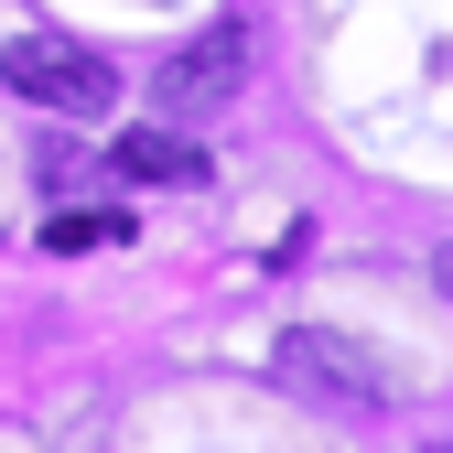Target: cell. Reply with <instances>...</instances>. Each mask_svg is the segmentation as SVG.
Masks as SVG:
<instances>
[{"label": "cell", "mask_w": 453, "mask_h": 453, "mask_svg": "<svg viewBox=\"0 0 453 453\" xmlns=\"http://www.w3.org/2000/svg\"><path fill=\"white\" fill-rule=\"evenodd\" d=\"M0 87L33 97V108H54V119H97V108H119V76H108L87 43H65V33H22V43H0Z\"/></svg>", "instance_id": "2"}, {"label": "cell", "mask_w": 453, "mask_h": 453, "mask_svg": "<svg viewBox=\"0 0 453 453\" xmlns=\"http://www.w3.org/2000/svg\"><path fill=\"white\" fill-rule=\"evenodd\" d=\"M432 280H442V292H453V249H442V259H432Z\"/></svg>", "instance_id": "6"}, {"label": "cell", "mask_w": 453, "mask_h": 453, "mask_svg": "<svg viewBox=\"0 0 453 453\" xmlns=\"http://www.w3.org/2000/svg\"><path fill=\"white\" fill-rule=\"evenodd\" d=\"M108 173H119V184H205V141H184V119L119 130V141H108Z\"/></svg>", "instance_id": "4"}, {"label": "cell", "mask_w": 453, "mask_h": 453, "mask_svg": "<svg viewBox=\"0 0 453 453\" xmlns=\"http://www.w3.org/2000/svg\"><path fill=\"white\" fill-rule=\"evenodd\" d=\"M238 87H249V33H238V22H216V33L173 43V54L151 65V108H162V119H216Z\"/></svg>", "instance_id": "3"}, {"label": "cell", "mask_w": 453, "mask_h": 453, "mask_svg": "<svg viewBox=\"0 0 453 453\" xmlns=\"http://www.w3.org/2000/svg\"><path fill=\"white\" fill-rule=\"evenodd\" d=\"M119 238H130V216H119V205H76V216H54V226H43V249H119Z\"/></svg>", "instance_id": "5"}, {"label": "cell", "mask_w": 453, "mask_h": 453, "mask_svg": "<svg viewBox=\"0 0 453 453\" xmlns=\"http://www.w3.org/2000/svg\"><path fill=\"white\" fill-rule=\"evenodd\" d=\"M270 367L292 388H313V400H334V411H388L400 400V357L367 346V334H346V324H292L270 346Z\"/></svg>", "instance_id": "1"}]
</instances>
